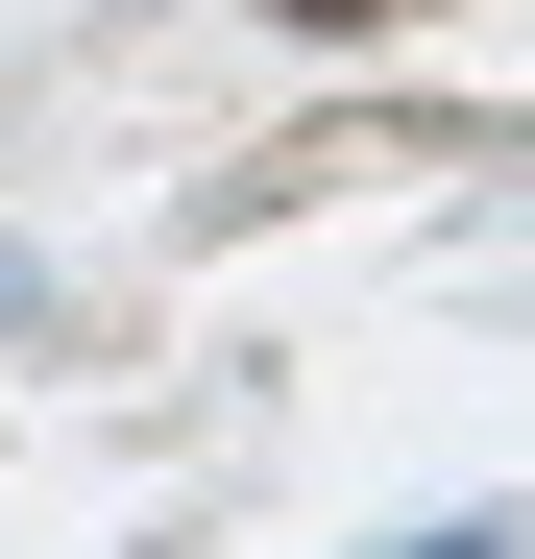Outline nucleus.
<instances>
[{
  "instance_id": "nucleus-2",
  "label": "nucleus",
  "mask_w": 535,
  "mask_h": 559,
  "mask_svg": "<svg viewBox=\"0 0 535 559\" xmlns=\"http://www.w3.org/2000/svg\"><path fill=\"white\" fill-rule=\"evenodd\" d=\"M0 341H49V267H25V243H0Z\"/></svg>"
},
{
  "instance_id": "nucleus-3",
  "label": "nucleus",
  "mask_w": 535,
  "mask_h": 559,
  "mask_svg": "<svg viewBox=\"0 0 535 559\" xmlns=\"http://www.w3.org/2000/svg\"><path fill=\"white\" fill-rule=\"evenodd\" d=\"M414 559H511V535H487V511H463V535H414Z\"/></svg>"
},
{
  "instance_id": "nucleus-1",
  "label": "nucleus",
  "mask_w": 535,
  "mask_h": 559,
  "mask_svg": "<svg viewBox=\"0 0 535 559\" xmlns=\"http://www.w3.org/2000/svg\"><path fill=\"white\" fill-rule=\"evenodd\" d=\"M268 25H317V49H366V25H414V0H268Z\"/></svg>"
}]
</instances>
